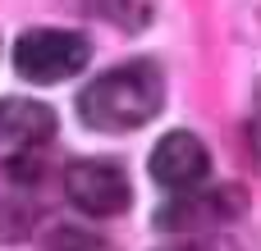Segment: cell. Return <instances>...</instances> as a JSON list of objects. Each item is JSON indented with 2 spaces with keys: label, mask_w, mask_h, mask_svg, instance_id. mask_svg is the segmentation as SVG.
I'll return each mask as SVG.
<instances>
[{
  "label": "cell",
  "mask_w": 261,
  "mask_h": 251,
  "mask_svg": "<svg viewBox=\"0 0 261 251\" xmlns=\"http://www.w3.org/2000/svg\"><path fill=\"white\" fill-rule=\"evenodd\" d=\"M165 105V78L156 64H119L78 96V119L92 133H133Z\"/></svg>",
  "instance_id": "obj_1"
},
{
  "label": "cell",
  "mask_w": 261,
  "mask_h": 251,
  "mask_svg": "<svg viewBox=\"0 0 261 251\" xmlns=\"http://www.w3.org/2000/svg\"><path fill=\"white\" fill-rule=\"evenodd\" d=\"M87 59H92V41L73 27H32L14 46L18 78L37 82V87H50V82H64V78L83 73Z\"/></svg>",
  "instance_id": "obj_2"
},
{
  "label": "cell",
  "mask_w": 261,
  "mask_h": 251,
  "mask_svg": "<svg viewBox=\"0 0 261 251\" xmlns=\"http://www.w3.org/2000/svg\"><path fill=\"white\" fill-rule=\"evenodd\" d=\"M64 197L73 210H83L92 219H110V215L128 210L133 183L119 160H73L64 169Z\"/></svg>",
  "instance_id": "obj_3"
},
{
  "label": "cell",
  "mask_w": 261,
  "mask_h": 251,
  "mask_svg": "<svg viewBox=\"0 0 261 251\" xmlns=\"http://www.w3.org/2000/svg\"><path fill=\"white\" fill-rule=\"evenodd\" d=\"M211 174V155L193 133H165L151 146V178L170 192H193Z\"/></svg>",
  "instance_id": "obj_4"
},
{
  "label": "cell",
  "mask_w": 261,
  "mask_h": 251,
  "mask_svg": "<svg viewBox=\"0 0 261 251\" xmlns=\"http://www.w3.org/2000/svg\"><path fill=\"white\" fill-rule=\"evenodd\" d=\"M243 215V192L239 187H216V192H179V201H170L156 215V229L165 233H206L225 219Z\"/></svg>",
  "instance_id": "obj_5"
},
{
  "label": "cell",
  "mask_w": 261,
  "mask_h": 251,
  "mask_svg": "<svg viewBox=\"0 0 261 251\" xmlns=\"http://www.w3.org/2000/svg\"><path fill=\"white\" fill-rule=\"evenodd\" d=\"M5 133L23 146L32 142H46L55 133V114L46 105H32V101H18V105H5Z\"/></svg>",
  "instance_id": "obj_6"
},
{
  "label": "cell",
  "mask_w": 261,
  "mask_h": 251,
  "mask_svg": "<svg viewBox=\"0 0 261 251\" xmlns=\"http://www.w3.org/2000/svg\"><path fill=\"white\" fill-rule=\"evenodd\" d=\"M46 251H115L101 233H87V229H60L55 238H50V247Z\"/></svg>",
  "instance_id": "obj_7"
},
{
  "label": "cell",
  "mask_w": 261,
  "mask_h": 251,
  "mask_svg": "<svg viewBox=\"0 0 261 251\" xmlns=\"http://www.w3.org/2000/svg\"><path fill=\"white\" fill-rule=\"evenodd\" d=\"M161 251H239V242H229V238H193V242H179V247H161Z\"/></svg>",
  "instance_id": "obj_8"
},
{
  "label": "cell",
  "mask_w": 261,
  "mask_h": 251,
  "mask_svg": "<svg viewBox=\"0 0 261 251\" xmlns=\"http://www.w3.org/2000/svg\"><path fill=\"white\" fill-rule=\"evenodd\" d=\"M23 233V215H14L5 201H0V242H9V238H18Z\"/></svg>",
  "instance_id": "obj_9"
},
{
  "label": "cell",
  "mask_w": 261,
  "mask_h": 251,
  "mask_svg": "<svg viewBox=\"0 0 261 251\" xmlns=\"http://www.w3.org/2000/svg\"><path fill=\"white\" fill-rule=\"evenodd\" d=\"M248 142H252V155H257V165H261V119L248 128Z\"/></svg>",
  "instance_id": "obj_10"
},
{
  "label": "cell",
  "mask_w": 261,
  "mask_h": 251,
  "mask_svg": "<svg viewBox=\"0 0 261 251\" xmlns=\"http://www.w3.org/2000/svg\"><path fill=\"white\" fill-rule=\"evenodd\" d=\"M0 133H5V105H0Z\"/></svg>",
  "instance_id": "obj_11"
}]
</instances>
